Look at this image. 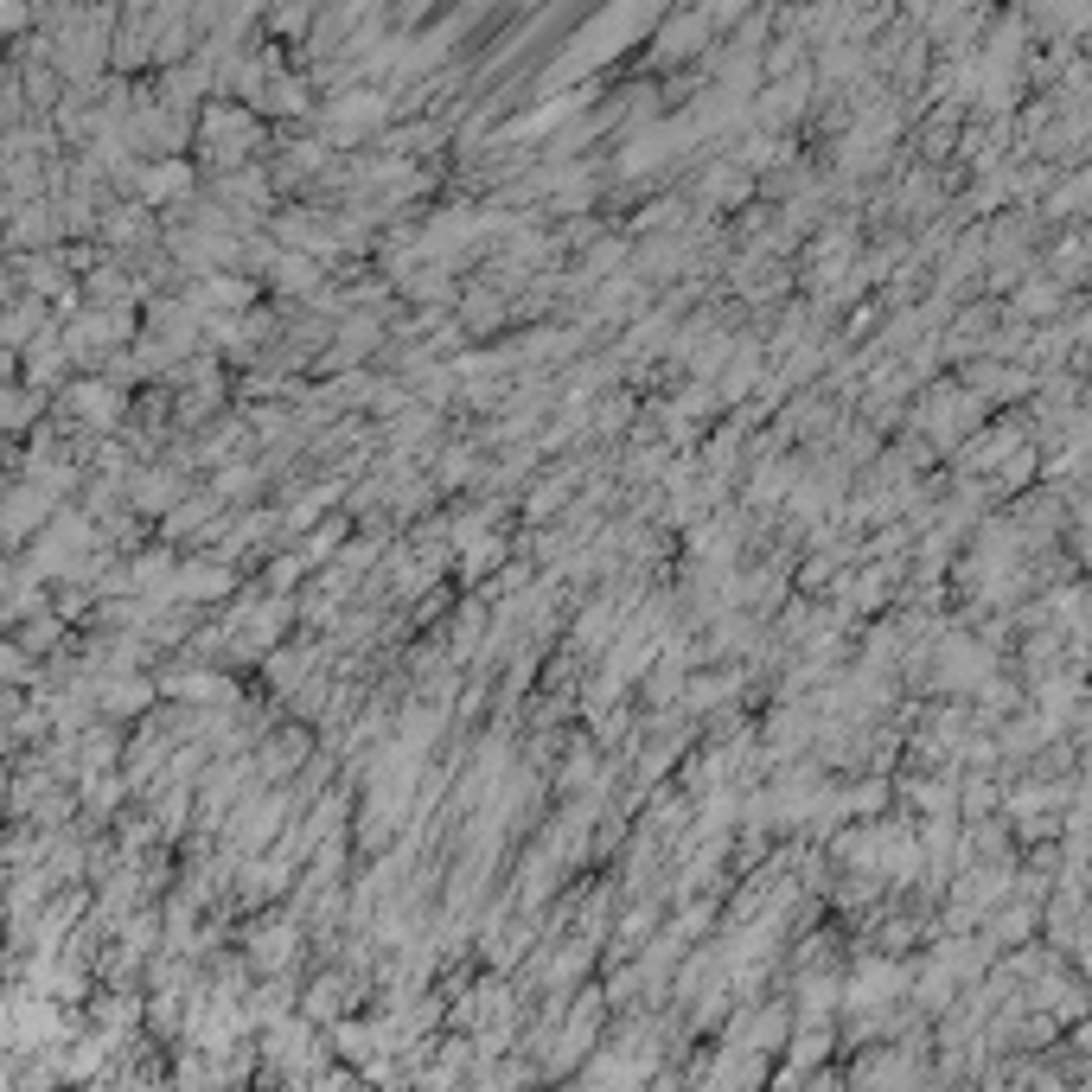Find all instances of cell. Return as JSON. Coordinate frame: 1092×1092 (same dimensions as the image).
Instances as JSON below:
<instances>
[{
	"label": "cell",
	"mask_w": 1092,
	"mask_h": 1092,
	"mask_svg": "<svg viewBox=\"0 0 1092 1092\" xmlns=\"http://www.w3.org/2000/svg\"><path fill=\"white\" fill-rule=\"evenodd\" d=\"M294 952V926H268V933H255V959L262 965H281Z\"/></svg>",
	"instance_id": "obj_1"
}]
</instances>
